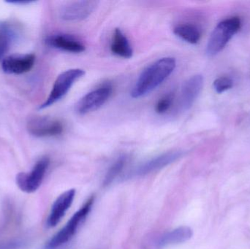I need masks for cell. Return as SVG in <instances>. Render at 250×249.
Masks as SVG:
<instances>
[{"mask_svg":"<svg viewBox=\"0 0 250 249\" xmlns=\"http://www.w3.org/2000/svg\"><path fill=\"white\" fill-rule=\"evenodd\" d=\"M176 65V59L173 57H164L150 64L138 77L131 96L138 99L151 93L173 73Z\"/></svg>","mask_w":250,"mask_h":249,"instance_id":"cell-1","label":"cell"},{"mask_svg":"<svg viewBox=\"0 0 250 249\" xmlns=\"http://www.w3.org/2000/svg\"><path fill=\"white\" fill-rule=\"evenodd\" d=\"M241 28L242 20L238 16L225 19L219 23L210 35L207 46V54L213 57L223 51Z\"/></svg>","mask_w":250,"mask_h":249,"instance_id":"cell-2","label":"cell"},{"mask_svg":"<svg viewBox=\"0 0 250 249\" xmlns=\"http://www.w3.org/2000/svg\"><path fill=\"white\" fill-rule=\"evenodd\" d=\"M84 75V70L80 68L70 69L62 73L54 81L51 92L45 102L40 105L39 110L49 108L62 99L76 81L83 77Z\"/></svg>","mask_w":250,"mask_h":249,"instance_id":"cell-3","label":"cell"},{"mask_svg":"<svg viewBox=\"0 0 250 249\" xmlns=\"http://www.w3.org/2000/svg\"><path fill=\"white\" fill-rule=\"evenodd\" d=\"M94 200H95L94 197L89 198L88 201L82 206V209L72 216L71 219L66 224L65 226L47 243L45 247L46 249L59 248L68 242L73 238L80 224L86 219V216L91 211Z\"/></svg>","mask_w":250,"mask_h":249,"instance_id":"cell-4","label":"cell"},{"mask_svg":"<svg viewBox=\"0 0 250 249\" xmlns=\"http://www.w3.org/2000/svg\"><path fill=\"white\" fill-rule=\"evenodd\" d=\"M49 165V158L43 156L37 162L29 173L20 172L18 174L16 175V184L19 188L26 193L37 191L43 181Z\"/></svg>","mask_w":250,"mask_h":249,"instance_id":"cell-5","label":"cell"},{"mask_svg":"<svg viewBox=\"0 0 250 249\" xmlns=\"http://www.w3.org/2000/svg\"><path fill=\"white\" fill-rule=\"evenodd\" d=\"M26 130L34 137L40 138L53 137L62 134L64 125L61 121L57 118L33 116L28 119Z\"/></svg>","mask_w":250,"mask_h":249,"instance_id":"cell-6","label":"cell"},{"mask_svg":"<svg viewBox=\"0 0 250 249\" xmlns=\"http://www.w3.org/2000/svg\"><path fill=\"white\" fill-rule=\"evenodd\" d=\"M113 89L109 85L101 86L81 98L75 106L79 115H86L97 111L103 106L112 95Z\"/></svg>","mask_w":250,"mask_h":249,"instance_id":"cell-7","label":"cell"},{"mask_svg":"<svg viewBox=\"0 0 250 249\" xmlns=\"http://www.w3.org/2000/svg\"><path fill=\"white\" fill-rule=\"evenodd\" d=\"M98 3L92 0L72 1L62 7L60 10V17L67 21L84 20L93 13Z\"/></svg>","mask_w":250,"mask_h":249,"instance_id":"cell-8","label":"cell"},{"mask_svg":"<svg viewBox=\"0 0 250 249\" xmlns=\"http://www.w3.org/2000/svg\"><path fill=\"white\" fill-rule=\"evenodd\" d=\"M36 57L34 54H12L1 61V68L7 74L22 75L33 68Z\"/></svg>","mask_w":250,"mask_h":249,"instance_id":"cell-9","label":"cell"},{"mask_svg":"<svg viewBox=\"0 0 250 249\" xmlns=\"http://www.w3.org/2000/svg\"><path fill=\"white\" fill-rule=\"evenodd\" d=\"M183 153L179 151H172L159 155L150 160L147 161L143 165H140L135 171L134 174L137 176H144L148 174L152 173L166 168L167 165L173 163L182 156Z\"/></svg>","mask_w":250,"mask_h":249,"instance_id":"cell-10","label":"cell"},{"mask_svg":"<svg viewBox=\"0 0 250 249\" xmlns=\"http://www.w3.org/2000/svg\"><path fill=\"white\" fill-rule=\"evenodd\" d=\"M204 86V77L201 75L192 76L184 83L181 89L180 106L182 111H188L199 96Z\"/></svg>","mask_w":250,"mask_h":249,"instance_id":"cell-11","label":"cell"},{"mask_svg":"<svg viewBox=\"0 0 250 249\" xmlns=\"http://www.w3.org/2000/svg\"><path fill=\"white\" fill-rule=\"evenodd\" d=\"M76 196V190L72 189L62 194L56 200L51 208V213L47 220V225L48 228H54L57 226L62 220L66 211L70 209L73 204Z\"/></svg>","mask_w":250,"mask_h":249,"instance_id":"cell-12","label":"cell"},{"mask_svg":"<svg viewBox=\"0 0 250 249\" xmlns=\"http://www.w3.org/2000/svg\"><path fill=\"white\" fill-rule=\"evenodd\" d=\"M48 46L65 52L79 54L85 51V46L76 38L64 34L50 35L45 39Z\"/></svg>","mask_w":250,"mask_h":249,"instance_id":"cell-13","label":"cell"},{"mask_svg":"<svg viewBox=\"0 0 250 249\" xmlns=\"http://www.w3.org/2000/svg\"><path fill=\"white\" fill-rule=\"evenodd\" d=\"M193 235L192 230L189 227L182 226L176 228L167 233L164 234L159 240L157 246L159 248L177 245L189 241Z\"/></svg>","mask_w":250,"mask_h":249,"instance_id":"cell-14","label":"cell"},{"mask_svg":"<svg viewBox=\"0 0 250 249\" xmlns=\"http://www.w3.org/2000/svg\"><path fill=\"white\" fill-rule=\"evenodd\" d=\"M111 51L114 55L124 58H130L133 55V50L129 39L121 29L117 28L113 35Z\"/></svg>","mask_w":250,"mask_h":249,"instance_id":"cell-15","label":"cell"},{"mask_svg":"<svg viewBox=\"0 0 250 249\" xmlns=\"http://www.w3.org/2000/svg\"><path fill=\"white\" fill-rule=\"evenodd\" d=\"M173 33L185 42L190 44H197L201 38L200 29L191 23H181L175 26Z\"/></svg>","mask_w":250,"mask_h":249,"instance_id":"cell-16","label":"cell"},{"mask_svg":"<svg viewBox=\"0 0 250 249\" xmlns=\"http://www.w3.org/2000/svg\"><path fill=\"white\" fill-rule=\"evenodd\" d=\"M14 28L7 23H0V61L4 58L16 38Z\"/></svg>","mask_w":250,"mask_h":249,"instance_id":"cell-17","label":"cell"},{"mask_svg":"<svg viewBox=\"0 0 250 249\" xmlns=\"http://www.w3.org/2000/svg\"><path fill=\"white\" fill-rule=\"evenodd\" d=\"M126 163V157L125 156H120L116 160L107 172L104 181V187L109 186L119 176L124 169Z\"/></svg>","mask_w":250,"mask_h":249,"instance_id":"cell-18","label":"cell"},{"mask_svg":"<svg viewBox=\"0 0 250 249\" xmlns=\"http://www.w3.org/2000/svg\"><path fill=\"white\" fill-rule=\"evenodd\" d=\"M174 100V93L167 94L159 99L156 104L155 111L158 114H164L170 110Z\"/></svg>","mask_w":250,"mask_h":249,"instance_id":"cell-19","label":"cell"},{"mask_svg":"<svg viewBox=\"0 0 250 249\" xmlns=\"http://www.w3.org/2000/svg\"><path fill=\"white\" fill-rule=\"evenodd\" d=\"M233 86V82L230 77H220L216 79L213 83L214 90L218 94L223 93L226 91L231 89Z\"/></svg>","mask_w":250,"mask_h":249,"instance_id":"cell-20","label":"cell"},{"mask_svg":"<svg viewBox=\"0 0 250 249\" xmlns=\"http://www.w3.org/2000/svg\"><path fill=\"white\" fill-rule=\"evenodd\" d=\"M7 2L12 4H19V5L23 4V5H25V4H31L34 1H29V0H10V1H7Z\"/></svg>","mask_w":250,"mask_h":249,"instance_id":"cell-21","label":"cell"}]
</instances>
